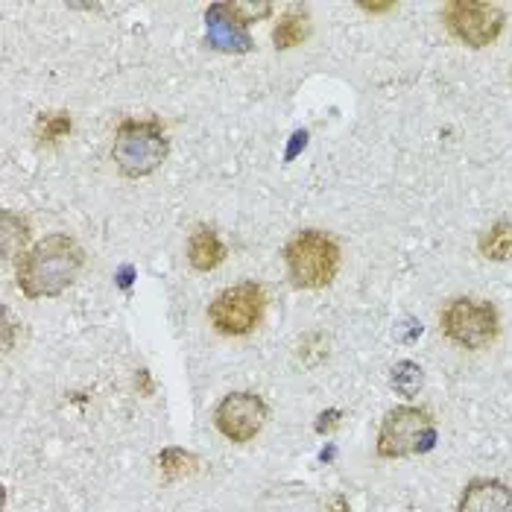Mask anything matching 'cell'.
<instances>
[{"mask_svg":"<svg viewBox=\"0 0 512 512\" xmlns=\"http://www.w3.org/2000/svg\"><path fill=\"white\" fill-rule=\"evenodd\" d=\"M436 439H439V431H436V419L431 416V410L401 404V407L387 410V416L378 428L375 454L381 460L416 457V454L434 451Z\"/></svg>","mask_w":512,"mask_h":512,"instance_id":"277c9868","label":"cell"},{"mask_svg":"<svg viewBox=\"0 0 512 512\" xmlns=\"http://www.w3.org/2000/svg\"><path fill=\"white\" fill-rule=\"evenodd\" d=\"M360 9L378 15V12H390V9H395V3H360Z\"/></svg>","mask_w":512,"mask_h":512,"instance_id":"ffe728a7","label":"cell"},{"mask_svg":"<svg viewBox=\"0 0 512 512\" xmlns=\"http://www.w3.org/2000/svg\"><path fill=\"white\" fill-rule=\"evenodd\" d=\"M311 33V15L305 6H290L281 18H278L276 30H273V41H276V50H290V47H299L302 41L308 39Z\"/></svg>","mask_w":512,"mask_h":512,"instance_id":"7c38bea8","label":"cell"},{"mask_svg":"<svg viewBox=\"0 0 512 512\" xmlns=\"http://www.w3.org/2000/svg\"><path fill=\"white\" fill-rule=\"evenodd\" d=\"M205 41L220 53H249L252 39L246 24L232 12V3H211L205 12Z\"/></svg>","mask_w":512,"mask_h":512,"instance_id":"9c48e42d","label":"cell"},{"mask_svg":"<svg viewBox=\"0 0 512 512\" xmlns=\"http://www.w3.org/2000/svg\"><path fill=\"white\" fill-rule=\"evenodd\" d=\"M267 311V290L258 281H240L220 290L208 305V322L223 337H246L252 334Z\"/></svg>","mask_w":512,"mask_h":512,"instance_id":"8992f818","label":"cell"},{"mask_svg":"<svg viewBox=\"0 0 512 512\" xmlns=\"http://www.w3.org/2000/svg\"><path fill=\"white\" fill-rule=\"evenodd\" d=\"M442 21L460 44L480 50L501 39L507 27V12L489 0H448L442 6Z\"/></svg>","mask_w":512,"mask_h":512,"instance_id":"52a82bcc","label":"cell"},{"mask_svg":"<svg viewBox=\"0 0 512 512\" xmlns=\"http://www.w3.org/2000/svg\"><path fill=\"white\" fill-rule=\"evenodd\" d=\"M229 249L226 243L220 240L217 229L214 226H205V223H197L188 235V264L197 270V273H211L217 270L223 261H226Z\"/></svg>","mask_w":512,"mask_h":512,"instance_id":"8fae6325","label":"cell"},{"mask_svg":"<svg viewBox=\"0 0 512 512\" xmlns=\"http://www.w3.org/2000/svg\"><path fill=\"white\" fill-rule=\"evenodd\" d=\"M30 240V223L15 214V211H0V246H3V261H18L27 252Z\"/></svg>","mask_w":512,"mask_h":512,"instance_id":"4fadbf2b","label":"cell"},{"mask_svg":"<svg viewBox=\"0 0 512 512\" xmlns=\"http://www.w3.org/2000/svg\"><path fill=\"white\" fill-rule=\"evenodd\" d=\"M390 387H393L401 398H407V401L416 398V395L422 393V387H425V372H422V366L413 363V360H398L393 369H390Z\"/></svg>","mask_w":512,"mask_h":512,"instance_id":"9a60e30c","label":"cell"},{"mask_svg":"<svg viewBox=\"0 0 512 512\" xmlns=\"http://www.w3.org/2000/svg\"><path fill=\"white\" fill-rule=\"evenodd\" d=\"M135 384H141V393H144V395L153 393V387H150V375H147V369H141V372H138V378H135Z\"/></svg>","mask_w":512,"mask_h":512,"instance_id":"44dd1931","label":"cell"},{"mask_svg":"<svg viewBox=\"0 0 512 512\" xmlns=\"http://www.w3.org/2000/svg\"><path fill=\"white\" fill-rule=\"evenodd\" d=\"M439 328L454 346L469 349V352H480V349H489L498 340L501 316H498V308L492 302H486V299L457 296L442 308Z\"/></svg>","mask_w":512,"mask_h":512,"instance_id":"5b68a950","label":"cell"},{"mask_svg":"<svg viewBox=\"0 0 512 512\" xmlns=\"http://www.w3.org/2000/svg\"><path fill=\"white\" fill-rule=\"evenodd\" d=\"M284 267L287 278L299 290H322L328 287L343 264L340 243L328 232L319 229H302L284 243Z\"/></svg>","mask_w":512,"mask_h":512,"instance_id":"7a4b0ae2","label":"cell"},{"mask_svg":"<svg viewBox=\"0 0 512 512\" xmlns=\"http://www.w3.org/2000/svg\"><path fill=\"white\" fill-rule=\"evenodd\" d=\"M232 12L249 27V24H258V21L270 18L273 15V3H243V0H232Z\"/></svg>","mask_w":512,"mask_h":512,"instance_id":"ac0fdd59","label":"cell"},{"mask_svg":"<svg viewBox=\"0 0 512 512\" xmlns=\"http://www.w3.org/2000/svg\"><path fill=\"white\" fill-rule=\"evenodd\" d=\"M170 156V138L158 118L120 120L112 141V158L126 179H144L156 173Z\"/></svg>","mask_w":512,"mask_h":512,"instance_id":"3957f363","label":"cell"},{"mask_svg":"<svg viewBox=\"0 0 512 512\" xmlns=\"http://www.w3.org/2000/svg\"><path fill=\"white\" fill-rule=\"evenodd\" d=\"M340 422H343V410H325V413H319V419H316V434H331L334 428H340Z\"/></svg>","mask_w":512,"mask_h":512,"instance_id":"d6986e66","label":"cell"},{"mask_svg":"<svg viewBox=\"0 0 512 512\" xmlns=\"http://www.w3.org/2000/svg\"><path fill=\"white\" fill-rule=\"evenodd\" d=\"M71 129H74V120L68 112H41L36 120V138H39V144H47V147L65 141L71 135Z\"/></svg>","mask_w":512,"mask_h":512,"instance_id":"e0dca14e","label":"cell"},{"mask_svg":"<svg viewBox=\"0 0 512 512\" xmlns=\"http://www.w3.org/2000/svg\"><path fill=\"white\" fill-rule=\"evenodd\" d=\"M477 249L486 261H512V220L489 226L477 240Z\"/></svg>","mask_w":512,"mask_h":512,"instance_id":"5bb4252c","label":"cell"},{"mask_svg":"<svg viewBox=\"0 0 512 512\" xmlns=\"http://www.w3.org/2000/svg\"><path fill=\"white\" fill-rule=\"evenodd\" d=\"M457 512H512V489L498 477H474L460 492Z\"/></svg>","mask_w":512,"mask_h":512,"instance_id":"30bf717a","label":"cell"},{"mask_svg":"<svg viewBox=\"0 0 512 512\" xmlns=\"http://www.w3.org/2000/svg\"><path fill=\"white\" fill-rule=\"evenodd\" d=\"M158 469L164 474L167 483L173 480H182V477H191L199 469L197 454L185 451V448H164L158 454Z\"/></svg>","mask_w":512,"mask_h":512,"instance_id":"2e32d148","label":"cell"},{"mask_svg":"<svg viewBox=\"0 0 512 512\" xmlns=\"http://www.w3.org/2000/svg\"><path fill=\"white\" fill-rule=\"evenodd\" d=\"M267 416H270V410H267V401L261 395L249 393V390H237V393H229L217 404L214 428L229 442L246 445L264 431Z\"/></svg>","mask_w":512,"mask_h":512,"instance_id":"ba28073f","label":"cell"},{"mask_svg":"<svg viewBox=\"0 0 512 512\" xmlns=\"http://www.w3.org/2000/svg\"><path fill=\"white\" fill-rule=\"evenodd\" d=\"M510 79H512V74H510Z\"/></svg>","mask_w":512,"mask_h":512,"instance_id":"7402d4cb","label":"cell"},{"mask_svg":"<svg viewBox=\"0 0 512 512\" xmlns=\"http://www.w3.org/2000/svg\"><path fill=\"white\" fill-rule=\"evenodd\" d=\"M85 267V249L65 232L41 237L18 261L15 284L27 299H56L62 296Z\"/></svg>","mask_w":512,"mask_h":512,"instance_id":"6da1fadb","label":"cell"}]
</instances>
